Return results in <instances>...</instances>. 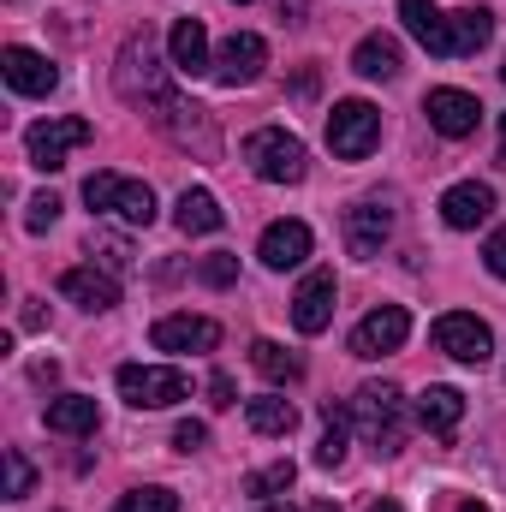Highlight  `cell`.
I'll list each match as a JSON object with an SVG mask.
<instances>
[{
	"mask_svg": "<svg viewBox=\"0 0 506 512\" xmlns=\"http://www.w3.org/2000/svg\"><path fill=\"white\" fill-rule=\"evenodd\" d=\"M114 90H120V102H131V108H155V120L179 102L149 36H131L126 48H120V60H114Z\"/></svg>",
	"mask_w": 506,
	"mask_h": 512,
	"instance_id": "1",
	"label": "cell"
},
{
	"mask_svg": "<svg viewBox=\"0 0 506 512\" xmlns=\"http://www.w3.org/2000/svg\"><path fill=\"white\" fill-rule=\"evenodd\" d=\"M352 423L376 453H399L405 447V399L393 382H364L352 393Z\"/></svg>",
	"mask_w": 506,
	"mask_h": 512,
	"instance_id": "2",
	"label": "cell"
},
{
	"mask_svg": "<svg viewBox=\"0 0 506 512\" xmlns=\"http://www.w3.org/2000/svg\"><path fill=\"white\" fill-rule=\"evenodd\" d=\"M245 161H251V173L262 185H298L304 173H310V155H304V143L292 137L286 126H262L245 137Z\"/></svg>",
	"mask_w": 506,
	"mask_h": 512,
	"instance_id": "3",
	"label": "cell"
},
{
	"mask_svg": "<svg viewBox=\"0 0 506 512\" xmlns=\"http://www.w3.org/2000/svg\"><path fill=\"white\" fill-rule=\"evenodd\" d=\"M185 393H191V382L173 364H120V399L137 405V411H167Z\"/></svg>",
	"mask_w": 506,
	"mask_h": 512,
	"instance_id": "4",
	"label": "cell"
},
{
	"mask_svg": "<svg viewBox=\"0 0 506 512\" xmlns=\"http://www.w3.org/2000/svg\"><path fill=\"white\" fill-rule=\"evenodd\" d=\"M381 143V114L370 102H334V114H328V149L340 155V161H364L370 149Z\"/></svg>",
	"mask_w": 506,
	"mask_h": 512,
	"instance_id": "5",
	"label": "cell"
},
{
	"mask_svg": "<svg viewBox=\"0 0 506 512\" xmlns=\"http://www.w3.org/2000/svg\"><path fill=\"white\" fill-rule=\"evenodd\" d=\"M90 137H96L90 120H36V126L24 131V149H30V161H36L42 173H54V167H66V155L84 149Z\"/></svg>",
	"mask_w": 506,
	"mask_h": 512,
	"instance_id": "6",
	"label": "cell"
},
{
	"mask_svg": "<svg viewBox=\"0 0 506 512\" xmlns=\"http://www.w3.org/2000/svg\"><path fill=\"white\" fill-rule=\"evenodd\" d=\"M435 352H447L453 364H489L495 334H489V322H477L471 310H447V316L435 322Z\"/></svg>",
	"mask_w": 506,
	"mask_h": 512,
	"instance_id": "7",
	"label": "cell"
},
{
	"mask_svg": "<svg viewBox=\"0 0 506 512\" xmlns=\"http://www.w3.org/2000/svg\"><path fill=\"white\" fill-rule=\"evenodd\" d=\"M411 340V310L405 304H381L352 328V358H387Z\"/></svg>",
	"mask_w": 506,
	"mask_h": 512,
	"instance_id": "8",
	"label": "cell"
},
{
	"mask_svg": "<svg viewBox=\"0 0 506 512\" xmlns=\"http://www.w3.org/2000/svg\"><path fill=\"white\" fill-rule=\"evenodd\" d=\"M334 298H340L334 268H310L304 286L292 292V328H298V334H322V328L334 322Z\"/></svg>",
	"mask_w": 506,
	"mask_h": 512,
	"instance_id": "9",
	"label": "cell"
},
{
	"mask_svg": "<svg viewBox=\"0 0 506 512\" xmlns=\"http://www.w3.org/2000/svg\"><path fill=\"white\" fill-rule=\"evenodd\" d=\"M387 233H393V209L387 203L364 197V203L346 209V251L358 256V262H376L381 245H387Z\"/></svg>",
	"mask_w": 506,
	"mask_h": 512,
	"instance_id": "10",
	"label": "cell"
},
{
	"mask_svg": "<svg viewBox=\"0 0 506 512\" xmlns=\"http://www.w3.org/2000/svg\"><path fill=\"white\" fill-rule=\"evenodd\" d=\"M262 66H268V42H262L256 30H239V36H227V42H221V54H215V78H221L227 90H239V84H256V78H262Z\"/></svg>",
	"mask_w": 506,
	"mask_h": 512,
	"instance_id": "11",
	"label": "cell"
},
{
	"mask_svg": "<svg viewBox=\"0 0 506 512\" xmlns=\"http://www.w3.org/2000/svg\"><path fill=\"white\" fill-rule=\"evenodd\" d=\"M149 340H155V352H215L221 322H209V316H161L149 328Z\"/></svg>",
	"mask_w": 506,
	"mask_h": 512,
	"instance_id": "12",
	"label": "cell"
},
{
	"mask_svg": "<svg viewBox=\"0 0 506 512\" xmlns=\"http://www.w3.org/2000/svg\"><path fill=\"white\" fill-rule=\"evenodd\" d=\"M161 126H167V137L179 143V149H197L203 161L221 149V131H215V114L209 108H197V102H173L167 114H161Z\"/></svg>",
	"mask_w": 506,
	"mask_h": 512,
	"instance_id": "13",
	"label": "cell"
},
{
	"mask_svg": "<svg viewBox=\"0 0 506 512\" xmlns=\"http://www.w3.org/2000/svg\"><path fill=\"white\" fill-rule=\"evenodd\" d=\"M423 114H429V126L441 131V137H471L477 120H483V102L471 90H429Z\"/></svg>",
	"mask_w": 506,
	"mask_h": 512,
	"instance_id": "14",
	"label": "cell"
},
{
	"mask_svg": "<svg viewBox=\"0 0 506 512\" xmlns=\"http://www.w3.org/2000/svg\"><path fill=\"white\" fill-rule=\"evenodd\" d=\"M399 24H405L429 54H441V60L459 54V48H453V18H447L435 0H399Z\"/></svg>",
	"mask_w": 506,
	"mask_h": 512,
	"instance_id": "15",
	"label": "cell"
},
{
	"mask_svg": "<svg viewBox=\"0 0 506 512\" xmlns=\"http://www.w3.org/2000/svg\"><path fill=\"white\" fill-rule=\"evenodd\" d=\"M489 215H495V191H489V185H477V179L447 185V197H441V221H447L453 233H471V227H483Z\"/></svg>",
	"mask_w": 506,
	"mask_h": 512,
	"instance_id": "16",
	"label": "cell"
},
{
	"mask_svg": "<svg viewBox=\"0 0 506 512\" xmlns=\"http://www.w3.org/2000/svg\"><path fill=\"white\" fill-rule=\"evenodd\" d=\"M0 72H6V84H12L18 96H54V84H60V72H54L36 48H6V54H0Z\"/></svg>",
	"mask_w": 506,
	"mask_h": 512,
	"instance_id": "17",
	"label": "cell"
},
{
	"mask_svg": "<svg viewBox=\"0 0 506 512\" xmlns=\"http://www.w3.org/2000/svg\"><path fill=\"white\" fill-rule=\"evenodd\" d=\"M60 292H66L72 304L96 310V316L120 304V280H114L108 268H96V262H90V268H66V274H60Z\"/></svg>",
	"mask_w": 506,
	"mask_h": 512,
	"instance_id": "18",
	"label": "cell"
},
{
	"mask_svg": "<svg viewBox=\"0 0 506 512\" xmlns=\"http://www.w3.org/2000/svg\"><path fill=\"white\" fill-rule=\"evenodd\" d=\"M310 227L304 221H274L268 233H262V245H256V256H262V268H298L304 256H310Z\"/></svg>",
	"mask_w": 506,
	"mask_h": 512,
	"instance_id": "19",
	"label": "cell"
},
{
	"mask_svg": "<svg viewBox=\"0 0 506 512\" xmlns=\"http://www.w3.org/2000/svg\"><path fill=\"white\" fill-rule=\"evenodd\" d=\"M42 423H48L54 435H96L102 411H96V399H84V393H60V399H48Z\"/></svg>",
	"mask_w": 506,
	"mask_h": 512,
	"instance_id": "20",
	"label": "cell"
},
{
	"mask_svg": "<svg viewBox=\"0 0 506 512\" xmlns=\"http://www.w3.org/2000/svg\"><path fill=\"white\" fill-rule=\"evenodd\" d=\"M167 54H173V72H185V78L209 72V36H203V24L197 18H179L173 36H167Z\"/></svg>",
	"mask_w": 506,
	"mask_h": 512,
	"instance_id": "21",
	"label": "cell"
},
{
	"mask_svg": "<svg viewBox=\"0 0 506 512\" xmlns=\"http://www.w3.org/2000/svg\"><path fill=\"white\" fill-rule=\"evenodd\" d=\"M459 417H465V393H459V387H423V399H417V423H423L429 435H453Z\"/></svg>",
	"mask_w": 506,
	"mask_h": 512,
	"instance_id": "22",
	"label": "cell"
},
{
	"mask_svg": "<svg viewBox=\"0 0 506 512\" xmlns=\"http://www.w3.org/2000/svg\"><path fill=\"white\" fill-rule=\"evenodd\" d=\"M352 72L358 78H399V42L393 36H364L358 48H352Z\"/></svg>",
	"mask_w": 506,
	"mask_h": 512,
	"instance_id": "23",
	"label": "cell"
},
{
	"mask_svg": "<svg viewBox=\"0 0 506 512\" xmlns=\"http://www.w3.org/2000/svg\"><path fill=\"white\" fill-rule=\"evenodd\" d=\"M251 364H256V376H262V382H274V387H286V382H298V376H304V358H298V352H286V346H274V340H256Z\"/></svg>",
	"mask_w": 506,
	"mask_h": 512,
	"instance_id": "24",
	"label": "cell"
},
{
	"mask_svg": "<svg viewBox=\"0 0 506 512\" xmlns=\"http://www.w3.org/2000/svg\"><path fill=\"white\" fill-rule=\"evenodd\" d=\"M245 417H251L256 435H292V429H298V405H292V399H280V393L251 399V405H245Z\"/></svg>",
	"mask_w": 506,
	"mask_h": 512,
	"instance_id": "25",
	"label": "cell"
},
{
	"mask_svg": "<svg viewBox=\"0 0 506 512\" xmlns=\"http://www.w3.org/2000/svg\"><path fill=\"white\" fill-rule=\"evenodd\" d=\"M173 221H179V233H221V203L209 197V191H185L179 203H173Z\"/></svg>",
	"mask_w": 506,
	"mask_h": 512,
	"instance_id": "26",
	"label": "cell"
},
{
	"mask_svg": "<svg viewBox=\"0 0 506 512\" xmlns=\"http://www.w3.org/2000/svg\"><path fill=\"white\" fill-rule=\"evenodd\" d=\"M108 209H114L126 227H149V221H155V191H149V185H137V179H120Z\"/></svg>",
	"mask_w": 506,
	"mask_h": 512,
	"instance_id": "27",
	"label": "cell"
},
{
	"mask_svg": "<svg viewBox=\"0 0 506 512\" xmlns=\"http://www.w3.org/2000/svg\"><path fill=\"white\" fill-rule=\"evenodd\" d=\"M292 483H298V465H292V459H274V465H262V471L245 477V495H251V501H280Z\"/></svg>",
	"mask_w": 506,
	"mask_h": 512,
	"instance_id": "28",
	"label": "cell"
},
{
	"mask_svg": "<svg viewBox=\"0 0 506 512\" xmlns=\"http://www.w3.org/2000/svg\"><path fill=\"white\" fill-rule=\"evenodd\" d=\"M489 36H495V12H489V6H465V12L453 18V48H459V54H477Z\"/></svg>",
	"mask_w": 506,
	"mask_h": 512,
	"instance_id": "29",
	"label": "cell"
},
{
	"mask_svg": "<svg viewBox=\"0 0 506 512\" xmlns=\"http://www.w3.org/2000/svg\"><path fill=\"white\" fill-rule=\"evenodd\" d=\"M90 256H96L108 274H126V268H131V245L120 239V233H108V227H96V233H90Z\"/></svg>",
	"mask_w": 506,
	"mask_h": 512,
	"instance_id": "30",
	"label": "cell"
},
{
	"mask_svg": "<svg viewBox=\"0 0 506 512\" xmlns=\"http://www.w3.org/2000/svg\"><path fill=\"white\" fill-rule=\"evenodd\" d=\"M30 489H36V465L18 447H6V501H24Z\"/></svg>",
	"mask_w": 506,
	"mask_h": 512,
	"instance_id": "31",
	"label": "cell"
},
{
	"mask_svg": "<svg viewBox=\"0 0 506 512\" xmlns=\"http://www.w3.org/2000/svg\"><path fill=\"white\" fill-rule=\"evenodd\" d=\"M114 512H179V495L173 489H131V495H120Z\"/></svg>",
	"mask_w": 506,
	"mask_h": 512,
	"instance_id": "32",
	"label": "cell"
},
{
	"mask_svg": "<svg viewBox=\"0 0 506 512\" xmlns=\"http://www.w3.org/2000/svg\"><path fill=\"white\" fill-rule=\"evenodd\" d=\"M197 274H203V286H233V280H239V256H233V251L203 256V268H197Z\"/></svg>",
	"mask_w": 506,
	"mask_h": 512,
	"instance_id": "33",
	"label": "cell"
},
{
	"mask_svg": "<svg viewBox=\"0 0 506 512\" xmlns=\"http://www.w3.org/2000/svg\"><path fill=\"white\" fill-rule=\"evenodd\" d=\"M54 221H60V197H54V191L30 197V209H24V227H30V233H48Z\"/></svg>",
	"mask_w": 506,
	"mask_h": 512,
	"instance_id": "34",
	"label": "cell"
},
{
	"mask_svg": "<svg viewBox=\"0 0 506 512\" xmlns=\"http://www.w3.org/2000/svg\"><path fill=\"white\" fill-rule=\"evenodd\" d=\"M203 441H209V429H203V423H191V417H185V423L173 429V447H179V453H197Z\"/></svg>",
	"mask_w": 506,
	"mask_h": 512,
	"instance_id": "35",
	"label": "cell"
},
{
	"mask_svg": "<svg viewBox=\"0 0 506 512\" xmlns=\"http://www.w3.org/2000/svg\"><path fill=\"white\" fill-rule=\"evenodd\" d=\"M209 405H215V411H227V405H233V376H227V370H215V376H209Z\"/></svg>",
	"mask_w": 506,
	"mask_h": 512,
	"instance_id": "36",
	"label": "cell"
},
{
	"mask_svg": "<svg viewBox=\"0 0 506 512\" xmlns=\"http://www.w3.org/2000/svg\"><path fill=\"white\" fill-rule=\"evenodd\" d=\"M483 262H489V274H501V280H506V227L483 245Z\"/></svg>",
	"mask_w": 506,
	"mask_h": 512,
	"instance_id": "37",
	"label": "cell"
},
{
	"mask_svg": "<svg viewBox=\"0 0 506 512\" xmlns=\"http://www.w3.org/2000/svg\"><path fill=\"white\" fill-rule=\"evenodd\" d=\"M292 96H304V102H310V96H316V72H298V78H292Z\"/></svg>",
	"mask_w": 506,
	"mask_h": 512,
	"instance_id": "38",
	"label": "cell"
},
{
	"mask_svg": "<svg viewBox=\"0 0 506 512\" xmlns=\"http://www.w3.org/2000/svg\"><path fill=\"white\" fill-rule=\"evenodd\" d=\"M304 12H310V0H280V18H292V24H304Z\"/></svg>",
	"mask_w": 506,
	"mask_h": 512,
	"instance_id": "39",
	"label": "cell"
},
{
	"mask_svg": "<svg viewBox=\"0 0 506 512\" xmlns=\"http://www.w3.org/2000/svg\"><path fill=\"white\" fill-rule=\"evenodd\" d=\"M256 512H292V507H286V501H262Z\"/></svg>",
	"mask_w": 506,
	"mask_h": 512,
	"instance_id": "40",
	"label": "cell"
},
{
	"mask_svg": "<svg viewBox=\"0 0 506 512\" xmlns=\"http://www.w3.org/2000/svg\"><path fill=\"white\" fill-rule=\"evenodd\" d=\"M370 512H399V501H376V507H370Z\"/></svg>",
	"mask_w": 506,
	"mask_h": 512,
	"instance_id": "41",
	"label": "cell"
},
{
	"mask_svg": "<svg viewBox=\"0 0 506 512\" xmlns=\"http://www.w3.org/2000/svg\"><path fill=\"white\" fill-rule=\"evenodd\" d=\"M459 512H489V507H483V501H465V507H459Z\"/></svg>",
	"mask_w": 506,
	"mask_h": 512,
	"instance_id": "42",
	"label": "cell"
},
{
	"mask_svg": "<svg viewBox=\"0 0 506 512\" xmlns=\"http://www.w3.org/2000/svg\"><path fill=\"white\" fill-rule=\"evenodd\" d=\"M310 512H340V507H334V501H316V507H310Z\"/></svg>",
	"mask_w": 506,
	"mask_h": 512,
	"instance_id": "43",
	"label": "cell"
},
{
	"mask_svg": "<svg viewBox=\"0 0 506 512\" xmlns=\"http://www.w3.org/2000/svg\"><path fill=\"white\" fill-rule=\"evenodd\" d=\"M501 137H506V114H501ZM501 149H506V143H501Z\"/></svg>",
	"mask_w": 506,
	"mask_h": 512,
	"instance_id": "44",
	"label": "cell"
},
{
	"mask_svg": "<svg viewBox=\"0 0 506 512\" xmlns=\"http://www.w3.org/2000/svg\"><path fill=\"white\" fill-rule=\"evenodd\" d=\"M233 6H245V0H233Z\"/></svg>",
	"mask_w": 506,
	"mask_h": 512,
	"instance_id": "45",
	"label": "cell"
},
{
	"mask_svg": "<svg viewBox=\"0 0 506 512\" xmlns=\"http://www.w3.org/2000/svg\"><path fill=\"white\" fill-rule=\"evenodd\" d=\"M501 78H506V66H501Z\"/></svg>",
	"mask_w": 506,
	"mask_h": 512,
	"instance_id": "46",
	"label": "cell"
}]
</instances>
